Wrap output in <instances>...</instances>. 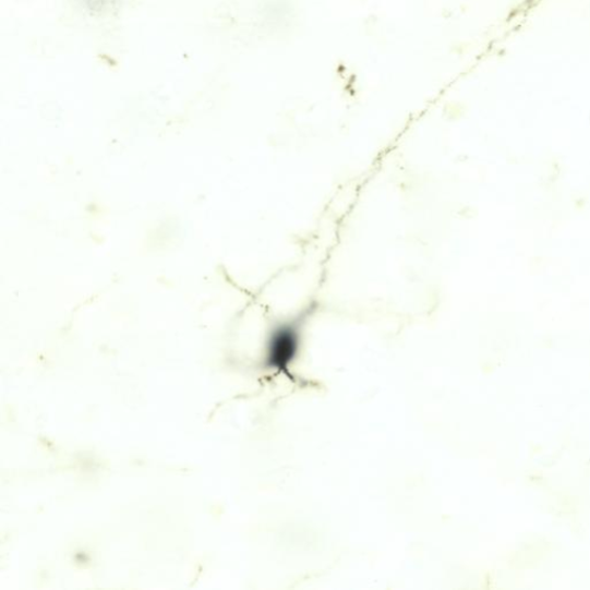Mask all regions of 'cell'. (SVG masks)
Wrapping results in <instances>:
<instances>
[{
	"instance_id": "obj_1",
	"label": "cell",
	"mask_w": 590,
	"mask_h": 590,
	"mask_svg": "<svg viewBox=\"0 0 590 590\" xmlns=\"http://www.w3.org/2000/svg\"><path fill=\"white\" fill-rule=\"evenodd\" d=\"M314 312L310 306L297 316L280 322L272 333L268 360L275 369L285 371L299 353L304 324Z\"/></svg>"
}]
</instances>
